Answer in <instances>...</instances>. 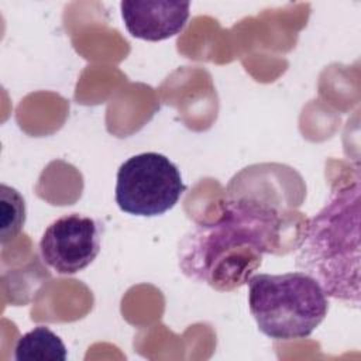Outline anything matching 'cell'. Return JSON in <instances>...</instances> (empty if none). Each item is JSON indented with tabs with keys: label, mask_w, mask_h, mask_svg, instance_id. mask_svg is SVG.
<instances>
[{
	"label": "cell",
	"mask_w": 361,
	"mask_h": 361,
	"mask_svg": "<svg viewBox=\"0 0 361 361\" xmlns=\"http://www.w3.org/2000/svg\"><path fill=\"white\" fill-rule=\"evenodd\" d=\"M279 213L254 200L231 202L223 216L196 226L180 243L179 265L192 279L216 290L247 283L278 237Z\"/></svg>",
	"instance_id": "1"
},
{
	"label": "cell",
	"mask_w": 361,
	"mask_h": 361,
	"mask_svg": "<svg viewBox=\"0 0 361 361\" xmlns=\"http://www.w3.org/2000/svg\"><path fill=\"white\" fill-rule=\"evenodd\" d=\"M296 267L333 298L360 303V186L337 192L307 223Z\"/></svg>",
	"instance_id": "2"
},
{
	"label": "cell",
	"mask_w": 361,
	"mask_h": 361,
	"mask_svg": "<svg viewBox=\"0 0 361 361\" xmlns=\"http://www.w3.org/2000/svg\"><path fill=\"white\" fill-rule=\"evenodd\" d=\"M247 283L250 312L274 340L309 337L327 316V293L306 272L257 274Z\"/></svg>",
	"instance_id": "3"
},
{
	"label": "cell",
	"mask_w": 361,
	"mask_h": 361,
	"mask_svg": "<svg viewBox=\"0 0 361 361\" xmlns=\"http://www.w3.org/2000/svg\"><path fill=\"white\" fill-rule=\"evenodd\" d=\"M185 190L178 166L158 152L134 155L117 171L116 203L133 216L164 214L178 203Z\"/></svg>",
	"instance_id": "4"
},
{
	"label": "cell",
	"mask_w": 361,
	"mask_h": 361,
	"mask_svg": "<svg viewBox=\"0 0 361 361\" xmlns=\"http://www.w3.org/2000/svg\"><path fill=\"white\" fill-rule=\"evenodd\" d=\"M99 224L87 216L71 213L52 221L39 240L42 261L61 275L87 268L100 251Z\"/></svg>",
	"instance_id": "5"
},
{
	"label": "cell",
	"mask_w": 361,
	"mask_h": 361,
	"mask_svg": "<svg viewBox=\"0 0 361 361\" xmlns=\"http://www.w3.org/2000/svg\"><path fill=\"white\" fill-rule=\"evenodd\" d=\"M188 1H121L127 31L144 41H164L178 35L189 18Z\"/></svg>",
	"instance_id": "6"
},
{
	"label": "cell",
	"mask_w": 361,
	"mask_h": 361,
	"mask_svg": "<svg viewBox=\"0 0 361 361\" xmlns=\"http://www.w3.org/2000/svg\"><path fill=\"white\" fill-rule=\"evenodd\" d=\"M66 355L61 337L45 326H37L21 336L14 348L17 361H65Z\"/></svg>",
	"instance_id": "7"
},
{
	"label": "cell",
	"mask_w": 361,
	"mask_h": 361,
	"mask_svg": "<svg viewBox=\"0 0 361 361\" xmlns=\"http://www.w3.org/2000/svg\"><path fill=\"white\" fill-rule=\"evenodd\" d=\"M25 221V203L14 188L4 183L0 186V240L1 244L13 240Z\"/></svg>",
	"instance_id": "8"
}]
</instances>
